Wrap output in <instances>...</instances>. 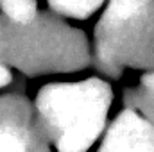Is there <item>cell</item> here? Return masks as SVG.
<instances>
[{
  "label": "cell",
  "instance_id": "cell-1",
  "mask_svg": "<svg viewBox=\"0 0 154 152\" xmlns=\"http://www.w3.org/2000/svg\"><path fill=\"white\" fill-rule=\"evenodd\" d=\"M36 106L56 152H90L106 129L111 90L100 79L50 84Z\"/></svg>",
  "mask_w": 154,
  "mask_h": 152
},
{
  "label": "cell",
  "instance_id": "cell-2",
  "mask_svg": "<svg viewBox=\"0 0 154 152\" xmlns=\"http://www.w3.org/2000/svg\"><path fill=\"white\" fill-rule=\"evenodd\" d=\"M95 152H154L152 123L134 108L124 109L106 129Z\"/></svg>",
  "mask_w": 154,
  "mask_h": 152
},
{
  "label": "cell",
  "instance_id": "cell-3",
  "mask_svg": "<svg viewBox=\"0 0 154 152\" xmlns=\"http://www.w3.org/2000/svg\"><path fill=\"white\" fill-rule=\"evenodd\" d=\"M0 152H48V149L25 120L0 118Z\"/></svg>",
  "mask_w": 154,
  "mask_h": 152
},
{
  "label": "cell",
  "instance_id": "cell-4",
  "mask_svg": "<svg viewBox=\"0 0 154 152\" xmlns=\"http://www.w3.org/2000/svg\"><path fill=\"white\" fill-rule=\"evenodd\" d=\"M152 0H111L102 20V27H111L149 11Z\"/></svg>",
  "mask_w": 154,
  "mask_h": 152
},
{
  "label": "cell",
  "instance_id": "cell-5",
  "mask_svg": "<svg viewBox=\"0 0 154 152\" xmlns=\"http://www.w3.org/2000/svg\"><path fill=\"white\" fill-rule=\"evenodd\" d=\"M48 2L57 13L74 18H86L104 4V0H48Z\"/></svg>",
  "mask_w": 154,
  "mask_h": 152
},
{
  "label": "cell",
  "instance_id": "cell-6",
  "mask_svg": "<svg viewBox=\"0 0 154 152\" xmlns=\"http://www.w3.org/2000/svg\"><path fill=\"white\" fill-rule=\"evenodd\" d=\"M0 7L16 23H31L36 16L34 0H0Z\"/></svg>",
  "mask_w": 154,
  "mask_h": 152
},
{
  "label": "cell",
  "instance_id": "cell-7",
  "mask_svg": "<svg viewBox=\"0 0 154 152\" xmlns=\"http://www.w3.org/2000/svg\"><path fill=\"white\" fill-rule=\"evenodd\" d=\"M7 82H9V72L0 65V88H2V86H5Z\"/></svg>",
  "mask_w": 154,
  "mask_h": 152
}]
</instances>
